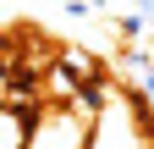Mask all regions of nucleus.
<instances>
[{
  "label": "nucleus",
  "mask_w": 154,
  "mask_h": 149,
  "mask_svg": "<svg viewBox=\"0 0 154 149\" xmlns=\"http://www.w3.org/2000/svg\"><path fill=\"white\" fill-rule=\"evenodd\" d=\"M28 110L17 105H0V149H28Z\"/></svg>",
  "instance_id": "obj_1"
}]
</instances>
